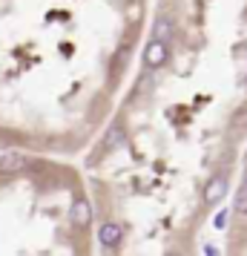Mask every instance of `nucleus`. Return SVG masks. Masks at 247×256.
Wrapping results in <instances>:
<instances>
[{"mask_svg":"<svg viewBox=\"0 0 247 256\" xmlns=\"http://www.w3.org/2000/svg\"><path fill=\"white\" fill-rule=\"evenodd\" d=\"M167 60H170V46L164 40H150L144 49V66L147 70H161Z\"/></svg>","mask_w":247,"mask_h":256,"instance_id":"f257e3e1","label":"nucleus"},{"mask_svg":"<svg viewBox=\"0 0 247 256\" xmlns=\"http://www.w3.org/2000/svg\"><path fill=\"white\" fill-rule=\"evenodd\" d=\"M69 219H72V224H75V228H81V230H86V228L92 224V204H89V198L78 196L75 202H72Z\"/></svg>","mask_w":247,"mask_h":256,"instance_id":"f03ea898","label":"nucleus"},{"mask_svg":"<svg viewBox=\"0 0 247 256\" xmlns=\"http://www.w3.org/2000/svg\"><path fill=\"white\" fill-rule=\"evenodd\" d=\"M98 242L104 244L106 250L121 248V242H124V228H121L118 222H104V224H101V230H98Z\"/></svg>","mask_w":247,"mask_h":256,"instance_id":"7ed1b4c3","label":"nucleus"},{"mask_svg":"<svg viewBox=\"0 0 247 256\" xmlns=\"http://www.w3.org/2000/svg\"><path fill=\"white\" fill-rule=\"evenodd\" d=\"M227 196V176H213L210 182H207V187H204V204L207 208H213V204H219L222 198Z\"/></svg>","mask_w":247,"mask_h":256,"instance_id":"20e7f679","label":"nucleus"},{"mask_svg":"<svg viewBox=\"0 0 247 256\" xmlns=\"http://www.w3.org/2000/svg\"><path fill=\"white\" fill-rule=\"evenodd\" d=\"M29 167V158H26L23 152H6L3 158H0V176H14L26 170Z\"/></svg>","mask_w":247,"mask_h":256,"instance_id":"39448f33","label":"nucleus"},{"mask_svg":"<svg viewBox=\"0 0 247 256\" xmlns=\"http://www.w3.org/2000/svg\"><path fill=\"white\" fill-rule=\"evenodd\" d=\"M170 35H173V20H170L167 14H161V18L153 24V40H164L167 44V38Z\"/></svg>","mask_w":247,"mask_h":256,"instance_id":"423d86ee","label":"nucleus"},{"mask_svg":"<svg viewBox=\"0 0 247 256\" xmlns=\"http://www.w3.org/2000/svg\"><path fill=\"white\" fill-rule=\"evenodd\" d=\"M124 144H127L124 127H121V124H112L109 132H106V147H109V150H118V147H124Z\"/></svg>","mask_w":247,"mask_h":256,"instance_id":"0eeeda50","label":"nucleus"},{"mask_svg":"<svg viewBox=\"0 0 247 256\" xmlns=\"http://www.w3.org/2000/svg\"><path fill=\"white\" fill-rule=\"evenodd\" d=\"M233 213L239 219H247V187L242 184L239 193H236V202H233Z\"/></svg>","mask_w":247,"mask_h":256,"instance_id":"6e6552de","label":"nucleus"},{"mask_svg":"<svg viewBox=\"0 0 247 256\" xmlns=\"http://www.w3.org/2000/svg\"><path fill=\"white\" fill-rule=\"evenodd\" d=\"M213 224H216L219 230H222V228H227V210H222V213H219V216L213 219Z\"/></svg>","mask_w":247,"mask_h":256,"instance_id":"1a4fd4ad","label":"nucleus"},{"mask_svg":"<svg viewBox=\"0 0 247 256\" xmlns=\"http://www.w3.org/2000/svg\"><path fill=\"white\" fill-rule=\"evenodd\" d=\"M204 254H207V256H219V250H216L213 244H207V248H204Z\"/></svg>","mask_w":247,"mask_h":256,"instance_id":"9d476101","label":"nucleus"},{"mask_svg":"<svg viewBox=\"0 0 247 256\" xmlns=\"http://www.w3.org/2000/svg\"><path fill=\"white\" fill-rule=\"evenodd\" d=\"M167 256H184V254H178V250H173V254H167Z\"/></svg>","mask_w":247,"mask_h":256,"instance_id":"9b49d317","label":"nucleus"},{"mask_svg":"<svg viewBox=\"0 0 247 256\" xmlns=\"http://www.w3.org/2000/svg\"><path fill=\"white\" fill-rule=\"evenodd\" d=\"M245 187H247V176H245Z\"/></svg>","mask_w":247,"mask_h":256,"instance_id":"f8f14e48","label":"nucleus"}]
</instances>
